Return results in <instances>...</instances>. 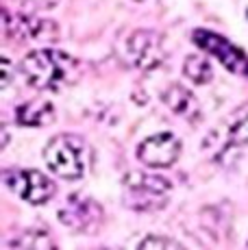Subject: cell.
Here are the masks:
<instances>
[{
  "instance_id": "9",
  "label": "cell",
  "mask_w": 248,
  "mask_h": 250,
  "mask_svg": "<svg viewBox=\"0 0 248 250\" xmlns=\"http://www.w3.org/2000/svg\"><path fill=\"white\" fill-rule=\"evenodd\" d=\"M196 44L203 48L207 55H211L213 59H218L227 70H231L233 74L248 76V57L240 50L237 46H233L228 40L216 35L211 31H196L194 33Z\"/></svg>"
},
{
  "instance_id": "10",
  "label": "cell",
  "mask_w": 248,
  "mask_h": 250,
  "mask_svg": "<svg viewBox=\"0 0 248 250\" xmlns=\"http://www.w3.org/2000/svg\"><path fill=\"white\" fill-rule=\"evenodd\" d=\"M161 100H164V104L168 107V111L176 115V118L196 120L200 115L198 100L194 98V94L187 87H183V85H179V83L168 85V87L161 91Z\"/></svg>"
},
{
  "instance_id": "13",
  "label": "cell",
  "mask_w": 248,
  "mask_h": 250,
  "mask_svg": "<svg viewBox=\"0 0 248 250\" xmlns=\"http://www.w3.org/2000/svg\"><path fill=\"white\" fill-rule=\"evenodd\" d=\"M183 74L194 85H207L213 81V68L205 55H189L183 63Z\"/></svg>"
},
{
  "instance_id": "8",
  "label": "cell",
  "mask_w": 248,
  "mask_h": 250,
  "mask_svg": "<svg viewBox=\"0 0 248 250\" xmlns=\"http://www.w3.org/2000/svg\"><path fill=\"white\" fill-rule=\"evenodd\" d=\"M181 150H183L181 139L174 133L164 131L142 139L135 150V157L142 166L150 167V170H164V167H170L179 161Z\"/></svg>"
},
{
  "instance_id": "2",
  "label": "cell",
  "mask_w": 248,
  "mask_h": 250,
  "mask_svg": "<svg viewBox=\"0 0 248 250\" xmlns=\"http://www.w3.org/2000/svg\"><path fill=\"white\" fill-rule=\"evenodd\" d=\"M44 163L57 179L79 181L89 166V146L74 133H59L50 137L44 148Z\"/></svg>"
},
{
  "instance_id": "12",
  "label": "cell",
  "mask_w": 248,
  "mask_h": 250,
  "mask_svg": "<svg viewBox=\"0 0 248 250\" xmlns=\"http://www.w3.org/2000/svg\"><path fill=\"white\" fill-rule=\"evenodd\" d=\"M9 248H16V250H50L55 248V242L46 230H40V229H28V230H22L20 235L9 242Z\"/></svg>"
},
{
  "instance_id": "3",
  "label": "cell",
  "mask_w": 248,
  "mask_h": 250,
  "mask_svg": "<svg viewBox=\"0 0 248 250\" xmlns=\"http://www.w3.org/2000/svg\"><path fill=\"white\" fill-rule=\"evenodd\" d=\"M124 187V205L137 213H152L168 205V194L172 183L165 176L152 174V172L131 170L122 179Z\"/></svg>"
},
{
  "instance_id": "16",
  "label": "cell",
  "mask_w": 248,
  "mask_h": 250,
  "mask_svg": "<svg viewBox=\"0 0 248 250\" xmlns=\"http://www.w3.org/2000/svg\"><path fill=\"white\" fill-rule=\"evenodd\" d=\"M18 9L22 11H31V13H37V11H48V9H55L59 4V0H11Z\"/></svg>"
},
{
  "instance_id": "15",
  "label": "cell",
  "mask_w": 248,
  "mask_h": 250,
  "mask_svg": "<svg viewBox=\"0 0 248 250\" xmlns=\"http://www.w3.org/2000/svg\"><path fill=\"white\" fill-rule=\"evenodd\" d=\"M135 248H152V250H174L183 248V244L179 239L165 237V235H146L135 244Z\"/></svg>"
},
{
  "instance_id": "6",
  "label": "cell",
  "mask_w": 248,
  "mask_h": 250,
  "mask_svg": "<svg viewBox=\"0 0 248 250\" xmlns=\"http://www.w3.org/2000/svg\"><path fill=\"white\" fill-rule=\"evenodd\" d=\"M2 183L11 194L28 205L41 207L50 203L57 194V185L50 176L40 170H26V167H11L2 172Z\"/></svg>"
},
{
  "instance_id": "7",
  "label": "cell",
  "mask_w": 248,
  "mask_h": 250,
  "mask_svg": "<svg viewBox=\"0 0 248 250\" xmlns=\"http://www.w3.org/2000/svg\"><path fill=\"white\" fill-rule=\"evenodd\" d=\"M57 218L63 227L72 229L81 235H96L104 222V211L92 196L72 194L59 207Z\"/></svg>"
},
{
  "instance_id": "4",
  "label": "cell",
  "mask_w": 248,
  "mask_h": 250,
  "mask_svg": "<svg viewBox=\"0 0 248 250\" xmlns=\"http://www.w3.org/2000/svg\"><path fill=\"white\" fill-rule=\"evenodd\" d=\"M4 35L18 44H55L59 42L57 22L40 18L31 11H2Z\"/></svg>"
},
{
  "instance_id": "5",
  "label": "cell",
  "mask_w": 248,
  "mask_h": 250,
  "mask_svg": "<svg viewBox=\"0 0 248 250\" xmlns=\"http://www.w3.org/2000/svg\"><path fill=\"white\" fill-rule=\"evenodd\" d=\"M120 55L126 65L148 72L161 65L165 59L164 35L152 31V28H135L122 40Z\"/></svg>"
},
{
  "instance_id": "14",
  "label": "cell",
  "mask_w": 248,
  "mask_h": 250,
  "mask_svg": "<svg viewBox=\"0 0 248 250\" xmlns=\"http://www.w3.org/2000/svg\"><path fill=\"white\" fill-rule=\"evenodd\" d=\"M227 135L235 146H248V104L233 115L227 126Z\"/></svg>"
},
{
  "instance_id": "11",
  "label": "cell",
  "mask_w": 248,
  "mask_h": 250,
  "mask_svg": "<svg viewBox=\"0 0 248 250\" xmlns=\"http://www.w3.org/2000/svg\"><path fill=\"white\" fill-rule=\"evenodd\" d=\"M16 122L28 128L48 126V124L55 122V104L50 100L41 98V96L26 100L16 109Z\"/></svg>"
},
{
  "instance_id": "1",
  "label": "cell",
  "mask_w": 248,
  "mask_h": 250,
  "mask_svg": "<svg viewBox=\"0 0 248 250\" xmlns=\"http://www.w3.org/2000/svg\"><path fill=\"white\" fill-rule=\"evenodd\" d=\"M20 72L31 87L40 91H59L81 79L83 65L68 52L55 48H37L22 59Z\"/></svg>"
},
{
  "instance_id": "17",
  "label": "cell",
  "mask_w": 248,
  "mask_h": 250,
  "mask_svg": "<svg viewBox=\"0 0 248 250\" xmlns=\"http://www.w3.org/2000/svg\"><path fill=\"white\" fill-rule=\"evenodd\" d=\"M9 81H11V63H9V57H2V83H0V87H7Z\"/></svg>"
}]
</instances>
